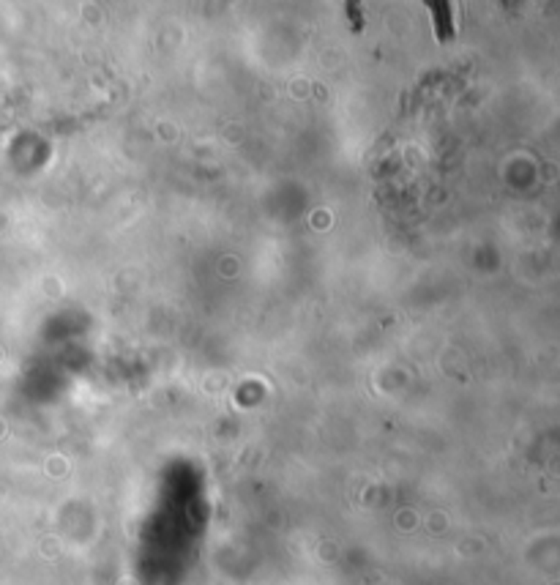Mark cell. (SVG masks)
Here are the masks:
<instances>
[{
	"label": "cell",
	"mask_w": 560,
	"mask_h": 585,
	"mask_svg": "<svg viewBox=\"0 0 560 585\" xmlns=\"http://www.w3.org/2000/svg\"><path fill=\"white\" fill-rule=\"evenodd\" d=\"M432 17H434V25H437V36L440 39H451L454 36V22H451V6L448 3H432L430 6Z\"/></svg>",
	"instance_id": "1"
}]
</instances>
